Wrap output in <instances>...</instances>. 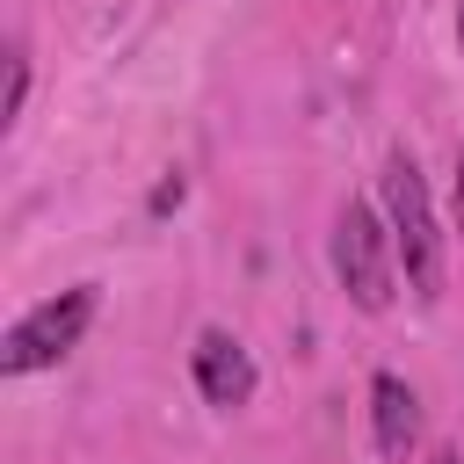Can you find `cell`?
<instances>
[{
	"label": "cell",
	"instance_id": "obj_1",
	"mask_svg": "<svg viewBox=\"0 0 464 464\" xmlns=\"http://www.w3.org/2000/svg\"><path fill=\"white\" fill-rule=\"evenodd\" d=\"M377 210L392 225V246H399V276L420 304L442 297V276H450V239L435 225V196H428V174L406 145L384 152V174H377Z\"/></svg>",
	"mask_w": 464,
	"mask_h": 464
},
{
	"label": "cell",
	"instance_id": "obj_2",
	"mask_svg": "<svg viewBox=\"0 0 464 464\" xmlns=\"http://www.w3.org/2000/svg\"><path fill=\"white\" fill-rule=\"evenodd\" d=\"M326 261H334V283L348 290L355 312H392L399 297V246H392V225L377 203H341L334 210V239H326Z\"/></svg>",
	"mask_w": 464,
	"mask_h": 464
},
{
	"label": "cell",
	"instance_id": "obj_3",
	"mask_svg": "<svg viewBox=\"0 0 464 464\" xmlns=\"http://www.w3.org/2000/svg\"><path fill=\"white\" fill-rule=\"evenodd\" d=\"M94 304H102L94 283H72V290L29 304V312L7 326V341H0V377H36V370L65 362V355L80 348V334L94 326Z\"/></svg>",
	"mask_w": 464,
	"mask_h": 464
},
{
	"label": "cell",
	"instance_id": "obj_4",
	"mask_svg": "<svg viewBox=\"0 0 464 464\" xmlns=\"http://www.w3.org/2000/svg\"><path fill=\"white\" fill-rule=\"evenodd\" d=\"M188 377H196L203 406H218V413H239V406L261 392V370H254L246 341L225 334V326H203V334H196V348H188Z\"/></svg>",
	"mask_w": 464,
	"mask_h": 464
},
{
	"label": "cell",
	"instance_id": "obj_5",
	"mask_svg": "<svg viewBox=\"0 0 464 464\" xmlns=\"http://www.w3.org/2000/svg\"><path fill=\"white\" fill-rule=\"evenodd\" d=\"M370 442H377V457H392V464H406L413 442H420V392H413L399 370H377V377H370Z\"/></svg>",
	"mask_w": 464,
	"mask_h": 464
},
{
	"label": "cell",
	"instance_id": "obj_6",
	"mask_svg": "<svg viewBox=\"0 0 464 464\" xmlns=\"http://www.w3.org/2000/svg\"><path fill=\"white\" fill-rule=\"evenodd\" d=\"M22 102H29V51L14 44V51H7V102H0V130H14Z\"/></svg>",
	"mask_w": 464,
	"mask_h": 464
},
{
	"label": "cell",
	"instance_id": "obj_7",
	"mask_svg": "<svg viewBox=\"0 0 464 464\" xmlns=\"http://www.w3.org/2000/svg\"><path fill=\"white\" fill-rule=\"evenodd\" d=\"M181 196H188V181H181V174H167V181H160V188H152V218H160V210H174V203H181Z\"/></svg>",
	"mask_w": 464,
	"mask_h": 464
},
{
	"label": "cell",
	"instance_id": "obj_8",
	"mask_svg": "<svg viewBox=\"0 0 464 464\" xmlns=\"http://www.w3.org/2000/svg\"><path fill=\"white\" fill-rule=\"evenodd\" d=\"M450 210H457V232H464V152H457V181H450Z\"/></svg>",
	"mask_w": 464,
	"mask_h": 464
},
{
	"label": "cell",
	"instance_id": "obj_9",
	"mask_svg": "<svg viewBox=\"0 0 464 464\" xmlns=\"http://www.w3.org/2000/svg\"><path fill=\"white\" fill-rule=\"evenodd\" d=\"M428 464H464V450H457V442H442V450H435Z\"/></svg>",
	"mask_w": 464,
	"mask_h": 464
},
{
	"label": "cell",
	"instance_id": "obj_10",
	"mask_svg": "<svg viewBox=\"0 0 464 464\" xmlns=\"http://www.w3.org/2000/svg\"><path fill=\"white\" fill-rule=\"evenodd\" d=\"M457 51H464V0H457Z\"/></svg>",
	"mask_w": 464,
	"mask_h": 464
}]
</instances>
